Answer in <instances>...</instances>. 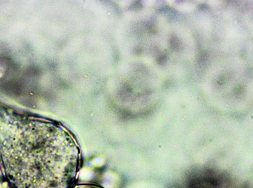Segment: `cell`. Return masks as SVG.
<instances>
[{"label":"cell","instance_id":"1","mask_svg":"<svg viewBox=\"0 0 253 188\" xmlns=\"http://www.w3.org/2000/svg\"><path fill=\"white\" fill-rule=\"evenodd\" d=\"M74 188H103L100 186L92 184H78Z\"/></svg>","mask_w":253,"mask_h":188}]
</instances>
